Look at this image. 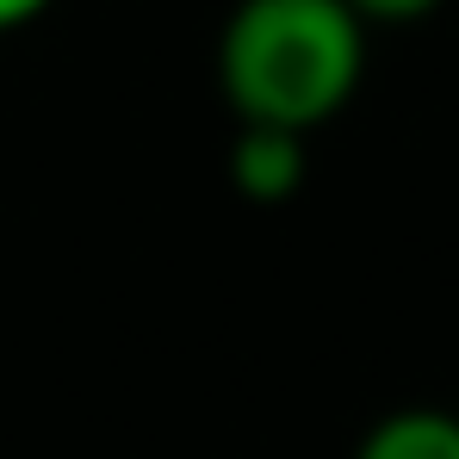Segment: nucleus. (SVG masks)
<instances>
[{
    "label": "nucleus",
    "instance_id": "1",
    "mask_svg": "<svg viewBox=\"0 0 459 459\" xmlns=\"http://www.w3.org/2000/svg\"><path fill=\"white\" fill-rule=\"evenodd\" d=\"M367 75V25L342 0H236L218 81L242 125L310 137Z\"/></svg>",
    "mask_w": 459,
    "mask_h": 459
},
{
    "label": "nucleus",
    "instance_id": "2",
    "mask_svg": "<svg viewBox=\"0 0 459 459\" xmlns=\"http://www.w3.org/2000/svg\"><path fill=\"white\" fill-rule=\"evenodd\" d=\"M230 186L255 205H286L305 186V137L242 125L236 143H230Z\"/></svg>",
    "mask_w": 459,
    "mask_h": 459
},
{
    "label": "nucleus",
    "instance_id": "3",
    "mask_svg": "<svg viewBox=\"0 0 459 459\" xmlns=\"http://www.w3.org/2000/svg\"><path fill=\"white\" fill-rule=\"evenodd\" d=\"M354 459H459V416L447 410H391L367 429Z\"/></svg>",
    "mask_w": 459,
    "mask_h": 459
},
{
    "label": "nucleus",
    "instance_id": "4",
    "mask_svg": "<svg viewBox=\"0 0 459 459\" xmlns=\"http://www.w3.org/2000/svg\"><path fill=\"white\" fill-rule=\"evenodd\" d=\"M360 25H410V19H429L441 0H342Z\"/></svg>",
    "mask_w": 459,
    "mask_h": 459
},
{
    "label": "nucleus",
    "instance_id": "5",
    "mask_svg": "<svg viewBox=\"0 0 459 459\" xmlns=\"http://www.w3.org/2000/svg\"><path fill=\"white\" fill-rule=\"evenodd\" d=\"M56 0H0V31H19V25H31V19H44Z\"/></svg>",
    "mask_w": 459,
    "mask_h": 459
}]
</instances>
